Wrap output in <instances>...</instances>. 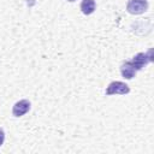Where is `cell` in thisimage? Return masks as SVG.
Listing matches in <instances>:
<instances>
[{
    "label": "cell",
    "mask_w": 154,
    "mask_h": 154,
    "mask_svg": "<svg viewBox=\"0 0 154 154\" xmlns=\"http://www.w3.org/2000/svg\"><path fill=\"white\" fill-rule=\"evenodd\" d=\"M152 60H153L152 49H149L148 53H143V52L137 53V54L132 58V60H130V63H131V65L134 66V69H135L136 71H140V70H142L148 63H150Z\"/></svg>",
    "instance_id": "1"
},
{
    "label": "cell",
    "mask_w": 154,
    "mask_h": 154,
    "mask_svg": "<svg viewBox=\"0 0 154 154\" xmlns=\"http://www.w3.org/2000/svg\"><path fill=\"white\" fill-rule=\"evenodd\" d=\"M130 93V87L124 83V82H120V81H113L108 84L107 89H106V95H116V94H119V95H125V94H129Z\"/></svg>",
    "instance_id": "2"
},
{
    "label": "cell",
    "mask_w": 154,
    "mask_h": 154,
    "mask_svg": "<svg viewBox=\"0 0 154 154\" xmlns=\"http://www.w3.org/2000/svg\"><path fill=\"white\" fill-rule=\"evenodd\" d=\"M148 10L147 0H129L126 4V11L131 14H142Z\"/></svg>",
    "instance_id": "3"
},
{
    "label": "cell",
    "mask_w": 154,
    "mask_h": 154,
    "mask_svg": "<svg viewBox=\"0 0 154 154\" xmlns=\"http://www.w3.org/2000/svg\"><path fill=\"white\" fill-rule=\"evenodd\" d=\"M30 107H31L30 101L26 100V99H22V100L17 101V102L13 105V107H12V114H13L14 117L19 118V117L24 116L25 113H28V112L30 111Z\"/></svg>",
    "instance_id": "4"
},
{
    "label": "cell",
    "mask_w": 154,
    "mask_h": 154,
    "mask_svg": "<svg viewBox=\"0 0 154 154\" xmlns=\"http://www.w3.org/2000/svg\"><path fill=\"white\" fill-rule=\"evenodd\" d=\"M136 70L134 69V66L131 65V63H130V60L129 61H124L122 65H120V73H122V76L124 77V78H126V79H131V78H134L135 77V75H136Z\"/></svg>",
    "instance_id": "5"
},
{
    "label": "cell",
    "mask_w": 154,
    "mask_h": 154,
    "mask_svg": "<svg viewBox=\"0 0 154 154\" xmlns=\"http://www.w3.org/2000/svg\"><path fill=\"white\" fill-rule=\"evenodd\" d=\"M79 7H81V11H82L83 14L89 16V14H91L95 11L96 4H95V0H83L81 2V6Z\"/></svg>",
    "instance_id": "6"
},
{
    "label": "cell",
    "mask_w": 154,
    "mask_h": 154,
    "mask_svg": "<svg viewBox=\"0 0 154 154\" xmlns=\"http://www.w3.org/2000/svg\"><path fill=\"white\" fill-rule=\"evenodd\" d=\"M4 141H5V132H4V129L0 128V147L4 144Z\"/></svg>",
    "instance_id": "7"
},
{
    "label": "cell",
    "mask_w": 154,
    "mask_h": 154,
    "mask_svg": "<svg viewBox=\"0 0 154 154\" xmlns=\"http://www.w3.org/2000/svg\"><path fill=\"white\" fill-rule=\"evenodd\" d=\"M69 1H75V0H69Z\"/></svg>",
    "instance_id": "8"
}]
</instances>
